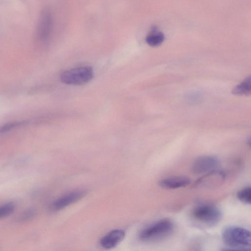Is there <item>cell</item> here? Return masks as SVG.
Here are the masks:
<instances>
[{
  "label": "cell",
  "instance_id": "obj_1",
  "mask_svg": "<svg viewBox=\"0 0 251 251\" xmlns=\"http://www.w3.org/2000/svg\"><path fill=\"white\" fill-rule=\"evenodd\" d=\"M225 245L230 250H247L251 247V232L239 226H229L225 227L222 233Z\"/></svg>",
  "mask_w": 251,
  "mask_h": 251
},
{
  "label": "cell",
  "instance_id": "obj_2",
  "mask_svg": "<svg viewBox=\"0 0 251 251\" xmlns=\"http://www.w3.org/2000/svg\"><path fill=\"white\" fill-rule=\"evenodd\" d=\"M220 209L211 204H201L195 207L191 212L194 222L198 225L212 227L216 225L222 218Z\"/></svg>",
  "mask_w": 251,
  "mask_h": 251
},
{
  "label": "cell",
  "instance_id": "obj_3",
  "mask_svg": "<svg viewBox=\"0 0 251 251\" xmlns=\"http://www.w3.org/2000/svg\"><path fill=\"white\" fill-rule=\"evenodd\" d=\"M174 228L172 221L167 219H161L143 229L139 234V238L145 242L160 240L170 235Z\"/></svg>",
  "mask_w": 251,
  "mask_h": 251
},
{
  "label": "cell",
  "instance_id": "obj_4",
  "mask_svg": "<svg viewBox=\"0 0 251 251\" xmlns=\"http://www.w3.org/2000/svg\"><path fill=\"white\" fill-rule=\"evenodd\" d=\"M93 77L92 69L88 66H82L64 71L60 75V79L66 84L81 85L89 82Z\"/></svg>",
  "mask_w": 251,
  "mask_h": 251
},
{
  "label": "cell",
  "instance_id": "obj_5",
  "mask_svg": "<svg viewBox=\"0 0 251 251\" xmlns=\"http://www.w3.org/2000/svg\"><path fill=\"white\" fill-rule=\"evenodd\" d=\"M219 161L215 156L204 155L197 158L193 162L192 171L195 174H206L216 170Z\"/></svg>",
  "mask_w": 251,
  "mask_h": 251
},
{
  "label": "cell",
  "instance_id": "obj_6",
  "mask_svg": "<svg viewBox=\"0 0 251 251\" xmlns=\"http://www.w3.org/2000/svg\"><path fill=\"white\" fill-rule=\"evenodd\" d=\"M84 190H78L69 193L57 200L52 204L51 208L53 211L61 210L70 204L79 201L86 195Z\"/></svg>",
  "mask_w": 251,
  "mask_h": 251
},
{
  "label": "cell",
  "instance_id": "obj_7",
  "mask_svg": "<svg viewBox=\"0 0 251 251\" xmlns=\"http://www.w3.org/2000/svg\"><path fill=\"white\" fill-rule=\"evenodd\" d=\"M225 177L223 172L215 170L206 173L197 181L196 185L203 187H215L222 184Z\"/></svg>",
  "mask_w": 251,
  "mask_h": 251
},
{
  "label": "cell",
  "instance_id": "obj_8",
  "mask_svg": "<svg viewBox=\"0 0 251 251\" xmlns=\"http://www.w3.org/2000/svg\"><path fill=\"white\" fill-rule=\"evenodd\" d=\"M125 232L122 229L113 230L100 240L101 246L106 249H110L117 246L124 238Z\"/></svg>",
  "mask_w": 251,
  "mask_h": 251
},
{
  "label": "cell",
  "instance_id": "obj_9",
  "mask_svg": "<svg viewBox=\"0 0 251 251\" xmlns=\"http://www.w3.org/2000/svg\"><path fill=\"white\" fill-rule=\"evenodd\" d=\"M191 182V180L184 176H173L164 178L159 182V185L164 189H175L185 187Z\"/></svg>",
  "mask_w": 251,
  "mask_h": 251
},
{
  "label": "cell",
  "instance_id": "obj_10",
  "mask_svg": "<svg viewBox=\"0 0 251 251\" xmlns=\"http://www.w3.org/2000/svg\"><path fill=\"white\" fill-rule=\"evenodd\" d=\"M50 18L49 14L44 13L41 16L38 28V36L43 40L48 35L50 29Z\"/></svg>",
  "mask_w": 251,
  "mask_h": 251
},
{
  "label": "cell",
  "instance_id": "obj_11",
  "mask_svg": "<svg viewBox=\"0 0 251 251\" xmlns=\"http://www.w3.org/2000/svg\"><path fill=\"white\" fill-rule=\"evenodd\" d=\"M251 77L249 76L235 87L232 90V93L236 95H248L251 93Z\"/></svg>",
  "mask_w": 251,
  "mask_h": 251
},
{
  "label": "cell",
  "instance_id": "obj_12",
  "mask_svg": "<svg viewBox=\"0 0 251 251\" xmlns=\"http://www.w3.org/2000/svg\"><path fill=\"white\" fill-rule=\"evenodd\" d=\"M164 40V36L161 32L151 31L146 37L147 43L151 47H157L161 45Z\"/></svg>",
  "mask_w": 251,
  "mask_h": 251
},
{
  "label": "cell",
  "instance_id": "obj_13",
  "mask_svg": "<svg viewBox=\"0 0 251 251\" xmlns=\"http://www.w3.org/2000/svg\"><path fill=\"white\" fill-rule=\"evenodd\" d=\"M238 199L245 204H250L251 202V189L250 186L240 189L237 193Z\"/></svg>",
  "mask_w": 251,
  "mask_h": 251
},
{
  "label": "cell",
  "instance_id": "obj_14",
  "mask_svg": "<svg viewBox=\"0 0 251 251\" xmlns=\"http://www.w3.org/2000/svg\"><path fill=\"white\" fill-rule=\"evenodd\" d=\"M26 121H17L6 123L0 126V132L3 133L10 131L18 127L26 124Z\"/></svg>",
  "mask_w": 251,
  "mask_h": 251
},
{
  "label": "cell",
  "instance_id": "obj_15",
  "mask_svg": "<svg viewBox=\"0 0 251 251\" xmlns=\"http://www.w3.org/2000/svg\"><path fill=\"white\" fill-rule=\"evenodd\" d=\"M15 205L13 203H7L0 206V219L6 217L13 212Z\"/></svg>",
  "mask_w": 251,
  "mask_h": 251
}]
</instances>
